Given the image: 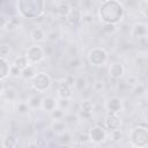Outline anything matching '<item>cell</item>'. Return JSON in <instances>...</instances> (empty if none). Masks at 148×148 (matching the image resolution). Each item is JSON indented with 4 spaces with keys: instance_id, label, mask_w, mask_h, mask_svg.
<instances>
[{
    "instance_id": "cell-32",
    "label": "cell",
    "mask_w": 148,
    "mask_h": 148,
    "mask_svg": "<svg viewBox=\"0 0 148 148\" xmlns=\"http://www.w3.org/2000/svg\"><path fill=\"white\" fill-rule=\"evenodd\" d=\"M104 89V81L103 80H97L92 83V90L95 92H101Z\"/></svg>"
},
{
    "instance_id": "cell-38",
    "label": "cell",
    "mask_w": 148,
    "mask_h": 148,
    "mask_svg": "<svg viewBox=\"0 0 148 148\" xmlns=\"http://www.w3.org/2000/svg\"><path fill=\"white\" fill-rule=\"evenodd\" d=\"M139 10H140V14H141L143 17L148 18V5H147L146 2L143 3V6H142V7H141Z\"/></svg>"
},
{
    "instance_id": "cell-26",
    "label": "cell",
    "mask_w": 148,
    "mask_h": 148,
    "mask_svg": "<svg viewBox=\"0 0 148 148\" xmlns=\"http://www.w3.org/2000/svg\"><path fill=\"white\" fill-rule=\"evenodd\" d=\"M50 116H51V118H52L53 120H61V119L65 118V116H66V111L62 110L61 108L57 106L52 112H50Z\"/></svg>"
},
{
    "instance_id": "cell-27",
    "label": "cell",
    "mask_w": 148,
    "mask_h": 148,
    "mask_svg": "<svg viewBox=\"0 0 148 148\" xmlns=\"http://www.w3.org/2000/svg\"><path fill=\"white\" fill-rule=\"evenodd\" d=\"M102 31H103L105 35L110 36V35L116 34V32L118 31V28H117V25L113 24V23H104V24L102 25Z\"/></svg>"
},
{
    "instance_id": "cell-29",
    "label": "cell",
    "mask_w": 148,
    "mask_h": 148,
    "mask_svg": "<svg viewBox=\"0 0 148 148\" xmlns=\"http://www.w3.org/2000/svg\"><path fill=\"white\" fill-rule=\"evenodd\" d=\"M59 141H60V145H65V146H68L71 142H72V140H73V136H72V134L69 133V132H67V131H64L62 133H60L59 134V139H58Z\"/></svg>"
},
{
    "instance_id": "cell-25",
    "label": "cell",
    "mask_w": 148,
    "mask_h": 148,
    "mask_svg": "<svg viewBox=\"0 0 148 148\" xmlns=\"http://www.w3.org/2000/svg\"><path fill=\"white\" fill-rule=\"evenodd\" d=\"M1 145L5 148H14L17 145V139L14 135L8 134V135L5 136V139H2V143Z\"/></svg>"
},
{
    "instance_id": "cell-23",
    "label": "cell",
    "mask_w": 148,
    "mask_h": 148,
    "mask_svg": "<svg viewBox=\"0 0 148 148\" xmlns=\"http://www.w3.org/2000/svg\"><path fill=\"white\" fill-rule=\"evenodd\" d=\"M66 126H67V124H66V121L64 119H61V120H53V123L51 124V130L53 132L60 134L64 131H66Z\"/></svg>"
},
{
    "instance_id": "cell-34",
    "label": "cell",
    "mask_w": 148,
    "mask_h": 148,
    "mask_svg": "<svg viewBox=\"0 0 148 148\" xmlns=\"http://www.w3.org/2000/svg\"><path fill=\"white\" fill-rule=\"evenodd\" d=\"M81 21H82L83 23H88V24L92 23V21H94V14H92V13H83Z\"/></svg>"
},
{
    "instance_id": "cell-39",
    "label": "cell",
    "mask_w": 148,
    "mask_h": 148,
    "mask_svg": "<svg viewBox=\"0 0 148 148\" xmlns=\"http://www.w3.org/2000/svg\"><path fill=\"white\" fill-rule=\"evenodd\" d=\"M79 64H80V60H79V59L72 60V61H71V67H72V68H77V67L80 66Z\"/></svg>"
},
{
    "instance_id": "cell-4",
    "label": "cell",
    "mask_w": 148,
    "mask_h": 148,
    "mask_svg": "<svg viewBox=\"0 0 148 148\" xmlns=\"http://www.w3.org/2000/svg\"><path fill=\"white\" fill-rule=\"evenodd\" d=\"M25 57L28 58L30 64H39L45 57V50L39 45H31L27 49Z\"/></svg>"
},
{
    "instance_id": "cell-6",
    "label": "cell",
    "mask_w": 148,
    "mask_h": 148,
    "mask_svg": "<svg viewBox=\"0 0 148 148\" xmlns=\"http://www.w3.org/2000/svg\"><path fill=\"white\" fill-rule=\"evenodd\" d=\"M104 106L108 113H119L123 109V101L118 96H112L106 99Z\"/></svg>"
},
{
    "instance_id": "cell-3",
    "label": "cell",
    "mask_w": 148,
    "mask_h": 148,
    "mask_svg": "<svg viewBox=\"0 0 148 148\" xmlns=\"http://www.w3.org/2000/svg\"><path fill=\"white\" fill-rule=\"evenodd\" d=\"M108 59V53L103 47H95L88 53V61L92 66H103Z\"/></svg>"
},
{
    "instance_id": "cell-33",
    "label": "cell",
    "mask_w": 148,
    "mask_h": 148,
    "mask_svg": "<svg viewBox=\"0 0 148 148\" xmlns=\"http://www.w3.org/2000/svg\"><path fill=\"white\" fill-rule=\"evenodd\" d=\"M10 52H12V50H10V46H9V45L3 44V45L0 47V57H1V58H6L7 56L10 54Z\"/></svg>"
},
{
    "instance_id": "cell-1",
    "label": "cell",
    "mask_w": 148,
    "mask_h": 148,
    "mask_svg": "<svg viewBox=\"0 0 148 148\" xmlns=\"http://www.w3.org/2000/svg\"><path fill=\"white\" fill-rule=\"evenodd\" d=\"M128 140L132 146L145 147L148 145V128L145 126H135L128 132Z\"/></svg>"
},
{
    "instance_id": "cell-18",
    "label": "cell",
    "mask_w": 148,
    "mask_h": 148,
    "mask_svg": "<svg viewBox=\"0 0 148 148\" xmlns=\"http://www.w3.org/2000/svg\"><path fill=\"white\" fill-rule=\"evenodd\" d=\"M30 38L35 43H40V42H44L45 40L46 35H45V32H44L43 29H40V28H34L30 31Z\"/></svg>"
},
{
    "instance_id": "cell-11",
    "label": "cell",
    "mask_w": 148,
    "mask_h": 148,
    "mask_svg": "<svg viewBox=\"0 0 148 148\" xmlns=\"http://www.w3.org/2000/svg\"><path fill=\"white\" fill-rule=\"evenodd\" d=\"M58 106V98H54L52 96H46L43 98V102H42V109L45 111V112H52Z\"/></svg>"
},
{
    "instance_id": "cell-31",
    "label": "cell",
    "mask_w": 148,
    "mask_h": 148,
    "mask_svg": "<svg viewBox=\"0 0 148 148\" xmlns=\"http://www.w3.org/2000/svg\"><path fill=\"white\" fill-rule=\"evenodd\" d=\"M64 120L66 121V124L67 125H72V124H75L77 120H80V117H79V114L75 112H72V113H68V114H66L65 116V118H64Z\"/></svg>"
},
{
    "instance_id": "cell-21",
    "label": "cell",
    "mask_w": 148,
    "mask_h": 148,
    "mask_svg": "<svg viewBox=\"0 0 148 148\" xmlns=\"http://www.w3.org/2000/svg\"><path fill=\"white\" fill-rule=\"evenodd\" d=\"M29 106L31 110H37V109H42V102L43 98L39 95H32L27 99Z\"/></svg>"
},
{
    "instance_id": "cell-24",
    "label": "cell",
    "mask_w": 148,
    "mask_h": 148,
    "mask_svg": "<svg viewBox=\"0 0 148 148\" xmlns=\"http://www.w3.org/2000/svg\"><path fill=\"white\" fill-rule=\"evenodd\" d=\"M30 106L28 104V102H23V101H20L16 103V111L20 116H27L30 111Z\"/></svg>"
},
{
    "instance_id": "cell-15",
    "label": "cell",
    "mask_w": 148,
    "mask_h": 148,
    "mask_svg": "<svg viewBox=\"0 0 148 148\" xmlns=\"http://www.w3.org/2000/svg\"><path fill=\"white\" fill-rule=\"evenodd\" d=\"M88 87V80L84 75H79L75 77L74 80V84H73V89L76 92H82L87 89Z\"/></svg>"
},
{
    "instance_id": "cell-10",
    "label": "cell",
    "mask_w": 148,
    "mask_h": 148,
    "mask_svg": "<svg viewBox=\"0 0 148 148\" xmlns=\"http://www.w3.org/2000/svg\"><path fill=\"white\" fill-rule=\"evenodd\" d=\"M82 10L80 9V7L79 6H75V7H71V9H69V12H68V14H67V16L65 17L66 18V21L69 23V24H72V25H74V24H77L79 22H81V20H82Z\"/></svg>"
},
{
    "instance_id": "cell-40",
    "label": "cell",
    "mask_w": 148,
    "mask_h": 148,
    "mask_svg": "<svg viewBox=\"0 0 148 148\" xmlns=\"http://www.w3.org/2000/svg\"><path fill=\"white\" fill-rule=\"evenodd\" d=\"M56 3H58V2H61V1H64V0H53Z\"/></svg>"
},
{
    "instance_id": "cell-37",
    "label": "cell",
    "mask_w": 148,
    "mask_h": 148,
    "mask_svg": "<svg viewBox=\"0 0 148 148\" xmlns=\"http://www.w3.org/2000/svg\"><path fill=\"white\" fill-rule=\"evenodd\" d=\"M124 80H125L130 86H132V87H134L135 84H138V83H139L138 77H136L135 75H128V76H126Z\"/></svg>"
},
{
    "instance_id": "cell-35",
    "label": "cell",
    "mask_w": 148,
    "mask_h": 148,
    "mask_svg": "<svg viewBox=\"0 0 148 148\" xmlns=\"http://www.w3.org/2000/svg\"><path fill=\"white\" fill-rule=\"evenodd\" d=\"M59 32L58 31H56V30H52V31H50L47 35H46V39L49 40V42H56L58 38H59Z\"/></svg>"
},
{
    "instance_id": "cell-19",
    "label": "cell",
    "mask_w": 148,
    "mask_h": 148,
    "mask_svg": "<svg viewBox=\"0 0 148 148\" xmlns=\"http://www.w3.org/2000/svg\"><path fill=\"white\" fill-rule=\"evenodd\" d=\"M108 138H109L110 141L118 143V142H121L123 139H125V134H124V132H123L120 128H117V130L109 131V133H108Z\"/></svg>"
},
{
    "instance_id": "cell-17",
    "label": "cell",
    "mask_w": 148,
    "mask_h": 148,
    "mask_svg": "<svg viewBox=\"0 0 148 148\" xmlns=\"http://www.w3.org/2000/svg\"><path fill=\"white\" fill-rule=\"evenodd\" d=\"M10 68L12 66L9 65V61L6 58L0 59V79L1 81L6 80L10 75Z\"/></svg>"
},
{
    "instance_id": "cell-20",
    "label": "cell",
    "mask_w": 148,
    "mask_h": 148,
    "mask_svg": "<svg viewBox=\"0 0 148 148\" xmlns=\"http://www.w3.org/2000/svg\"><path fill=\"white\" fill-rule=\"evenodd\" d=\"M131 92H132L134 96H136V97H143L145 95H147L148 88H147V86H146L145 83H138V84H135L134 87H132Z\"/></svg>"
},
{
    "instance_id": "cell-22",
    "label": "cell",
    "mask_w": 148,
    "mask_h": 148,
    "mask_svg": "<svg viewBox=\"0 0 148 148\" xmlns=\"http://www.w3.org/2000/svg\"><path fill=\"white\" fill-rule=\"evenodd\" d=\"M79 7L82 13H92L95 8V0H79Z\"/></svg>"
},
{
    "instance_id": "cell-9",
    "label": "cell",
    "mask_w": 148,
    "mask_h": 148,
    "mask_svg": "<svg viewBox=\"0 0 148 148\" xmlns=\"http://www.w3.org/2000/svg\"><path fill=\"white\" fill-rule=\"evenodd\" d=\"M109 74L112 79L114 80H120L121 77H124L125 74V67L120 61H113L111 62L110 67H109Z\"/></svg>"
},
{
    "instance_id": "cell-7",
    "label": "cell",
    "mask_w": 148,
    "mask_h": 148,
    "mask_svg": "<svg viewBox=\"0 0 148 148\" xmlns=\"http://www.w3.org/2000/svg\"><path fill=\"white\" fill-rule=\"evenodd\" d=\"M131 36L135 39H142L148 37V25L142 22H136L132 25Z\"/></svg>"
},
{
    "instance_id": "cell-13",
    "label": "cell",
    "mask_w": 148,
    "mask_h": 148,
    "mask_svg": "<svg viewBox=\"0 0 148 148\" xmlns=\"http://www.w3.org/2000/svg\"><path fill=\"white\" fill-rule=\"evenodd\" d=\"M69 9H71V6L67 2L61 1V2H58L56 5V7L53 9V13H54V15L57 17H66L68 12H69Z\"/></svg>"
},
{
    "instance_id": "cell-14",
    "label": "cell",
    "mask_w": 148,
    "mask_h": 148,
    "mask_svg": "<svg viewBox=\"0 0 148 148\" xmlns=\"http://www.w3.org/2000/svg\"><path fill=\"white\" fill-rule=\"evenodd\" d=\"M57 96L58 98H72L73 92H72V87L66 84L64 81L61 84L58 86L57 88Z\"/></svg>"
},
{
    "instance_id": "cell-5",
    "label": "cell",
    "mask_w": 148,
    "mask_h": 148,
    "mask_svg": "<svg viewBox=\"0 0 148 148\" xmlns=\"http://www.w3.org/2000/svg\"><path fill=\"white\" fill-rule=\"evenodd\" d=\"M88 135L92 143H102L108 139V132L105 127L101 125H94L92 127H90V130L88 131Z\"/></svg>"
},
{
    "instance_id": "cell-16",
    "label": "cell",
    "mask_w": 148,
    "mask_h": 148,
    "mask_svg": "<svg viewBox=\"0 0 148 148\" xmlns=\"http://www.w3.org/2000/svg\"><path fill=\"white\" fill-rule=\"evenodd\" d=\"M37 74H38L37 66H36V65H34V64H30V65H28L25 68H23V69H22L21 77H22V79H24V80H32Z\"/></svg>"
},
{
    "instance_id": "cell-12",
    "label": "cell",
    "mask_w": 148,
    "mask_h": 148,
    "mask_svg": "<svg viewBox=\"0 0 148 148\" xmlns=\"http://www.w3.org/2000/svg\"><path fill=\"white\" fill-rule=\"evenodd\" d=\"M1 95H2V97L5 98V99H7V101H9V102H16V99H17V91L13 88V87H7V88H5V86H3V83H1Z\"/></svg>"
},
{
    "instance_id": "cell-2",
    "label": "cell",
    "mask_w": 148,
    "mask_h": 148,
    "mask_svg": "<svg viewBox=\"0 0 148 148\" xmlns=\"http://www.w3.org/2000/svg\"><path fill=\"white\" fill-rule=\"evenodd\" d=\"M32 88L38 92H45L51 87V77L46 73H38L31 80Z\"/></svg>"
},
{
    "instance_id": "cell-36",
    "label": "cell",
    "mask_w": 148,
    "mask_h": 148,
    "mask_svg": "<svg viewBox=\"0 0 148 148\" xmlns=\"http://www.w3.org/2000/svg\"><path fill=\"white\" fill-rule=\"evenodd\" d=\"M21 74H22V69H20L17 66L15 65H12V68H10V75L14 76V77H21Z\"/></svg>"
},
{
    "instance_id": "cell-42",
    "label": "cell",
    "mask_w": 148,
    "mask_h": 148,
    "mask_svg": "<svg viewBox=\"0 0 148 148\" xmlns=\"http://www.w3.org/2000/svg\"><path fill=\"white\" fill-rule=\"evenodd\" d=\"M142 1H143V2H148V0H142Z\"/></svg>"
},
{
    "instance_id": "cell-8",
    "label": "cell",
    "mask_w": 148,
    "mask_h": 148,
    "mask_svg": "<svg viewBox=\"0 0 148 148\" xmlns=\"http://www.w3.org/2000/svg\"><path fill=\"white\" fill-rule=\"evenodd\" d=\"M105 128L109 131L117 130L121 127V118L119 117V113H108V116L104 119Z\"/></svg>"
},
{
    "instance_id": "cell-28",
    "label": "cell",
    "mask_w": 148,
    "mask_h": 148,
    "mask_svg": "<svg viewBox=\"0 0 148 148\" xmlns=\"http://www.w3.org/2000/svg\"><path fill=\"white\" fill-rule=\"evenodd\" d=\"M14 65L17 66L20 69H23V68H25L28 65H30V62H29V60H28V58H27L25 56H18L17 58H15Z\"/></svg>"
},
{
    "instance_id": "cell-30",
    "label": "cell",
    "mask_w": 148,
    "mask_h": 148,
    "mask_svg": "<svg viewBox=\"0 0 148 148\" xmlns=\"http://www.w3.org/2000/svg\"><path fill=\"white\" fill-rule=\"evenodd\" d=\"M58 106L62 110L67 111L72 108V101L71 98H58Z\"/></svg>"
},
{
    "instance_id": "cell-41",
    "label": "cell",
    "mask_w": 148,
    "mask_h": 148,
    "mask_svg": "<svg viewBox=\"0 0 148 148\" xmlns=\"http://www.w3.org/2000/svg\"><path fill=\"white\" fill-rule=\"evenodd\" d=\"M102 3H104V2H106V1H109V0H99Z\"/></svg>"
}]
</instances>
